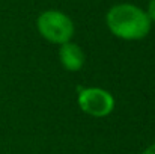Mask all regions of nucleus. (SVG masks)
I'll return each mask as SVG.
<instances>
[{"label":"nucleus","instance_id":"f257e3e1","mask_svg":"<svg viewBox=\"0 0 155 154\" xmlns=\"http://www.w3.org/2000/svg\"><path fill=\"white\" fill-rule=\"evenodd\" d=\"M107 26L114 36L134 41L142 39L149 33L151 20L140 8L130 3H120L107 12Z\"/></svg>","mask_w":155,"mask_h":154},{"label":"nucleus","instance_id":"f03ea898","mask_svg":"<svg viewBox=\"0 0 155 154\" xmlns=\"http://www.w3.org/2000/svg\"><path fill=\"white\" fill-rule=\"evenodd\" d=\"M39 33L53 44H65L74 35V24L68 15L60 11H45L38 18Z\"/></svg>","mask_w":155,"mask_h":154},{"label":"nucleus","instance_id":"7ed1b4c3","mask_svg":"<svg viewBox=\"0 0 155 154\" xmlns=\"http://www.w3.org/2000/svg\"><path fill=\"white\" fill-rule=\"evenodd\" d=\"M78 106L87 115L95 118H104L111 113L114 107V98L111 94L101 88H86L78 94Z\"/></svg>","mask_w":155,"mask_h":154},{"label":"nucleus","instance_id":"20e7f679","mask_svg":"<svg viewBox=\"0 0 155 154\" xmlns=\"http://www.w3.org/2000/svg\"><path fill=\"white\" fill-rule=\"evenodd\" d=\"M59 56H60L62 65L68 71H78V70H81V67L84 63V54H83V51L74 43H65V44H62L60 51H59Z\"/></svg>","mask_w":155,"mask_h":154},{"label":"nucleus","instance_id":"39448f33","mask_svg":"<svg viewBox=\"0 0 155 154\" xmlns=\"http://www.w3.org/2000/svg\"><path fill=\"white\" fill-rule=\"evenodd\" d=\"M146 15L149 17V20H151V21H155V0H151V2H149Z\"/></svg>","mask_w":155,"mask_h":154},{"label":"nucleus","instance_id":"423d86ee","mask_svg":"<svg viewBox=\"0 0 155 154\" xmlns=\"http://www.w3.org/2000/svg\"><path fill=\"white\" fill-rule=\"evenodd\" d=\"M143 154H155V144H152L151 147H148V148L143 151Z\"/></svg>","mask_w":155,"mask_h":154}]
</instances>
